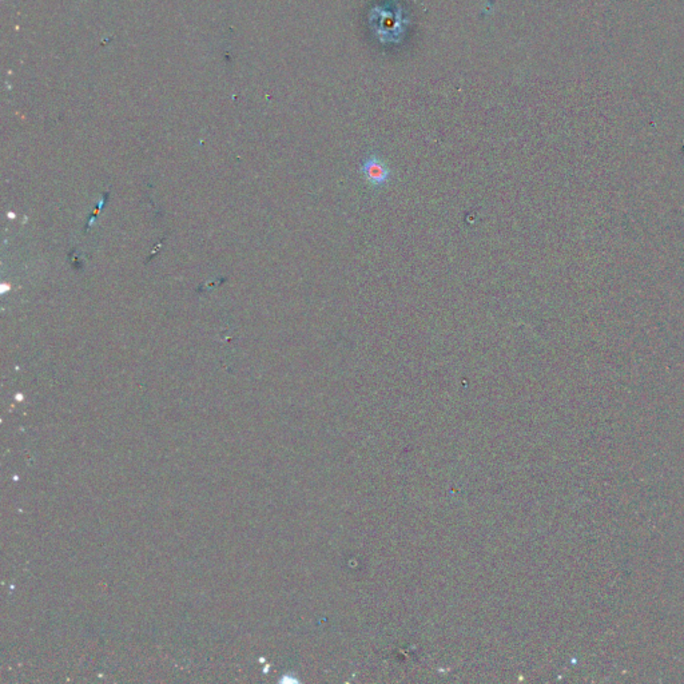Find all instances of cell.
Here are the masks:
<instances>
[{
    "label": "cell",
    "mask_w": 684,
    "mask_h": 684,
    "mask_svg": "<svg viewBox=\"0 0 684 684\" xmlns=\"http://www.w3.org/2000/svg\"><path fill=\"white\" fill-rule=\"evenodd\" d=\"M370 22L373 24L378 39L382 42H397L408 23L399 6L389 4L375 9L370 15Z\"/></svg>",
    "instance_id": "1"
},
{
    "label": "cell",
    "mask_w": 684,
    "mask_h": 684,
    "mask_svg": "<svg viewBox=\"0 0 684 684\" xmlns=\"http://www.w3.org/2000/svg\"><path fill=\"white\" fill-rule=\"evenodd\" d=\"M366 182L373 187H382L388 184L392 177V170L382 158L377 154H369L360 167Z\"/></svg>",
    "instance_id": "2"
}]
</instances>
